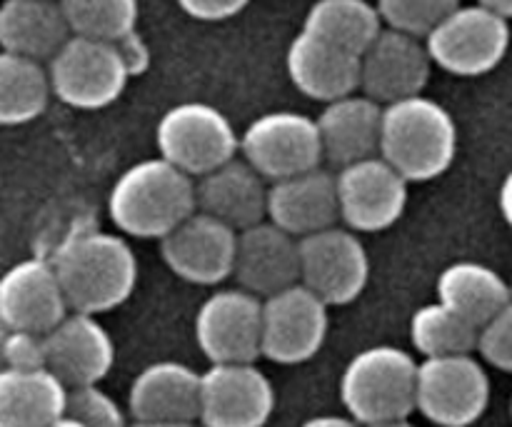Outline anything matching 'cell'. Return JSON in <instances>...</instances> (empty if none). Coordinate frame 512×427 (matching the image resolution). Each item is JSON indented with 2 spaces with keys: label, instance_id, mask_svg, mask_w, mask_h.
I'll return each instance as SVG.
<instances>
[{
  "label": "cell",
  "instance_id": "cell-1",
  "mask_svg": "<svg viewBox=\"0 0 512 427\" xmlns=\"http://www.w3.org/2000/svg\"><path fill=\"white\" fill-rule=\"evenodd\" d=\"M70 310L100 315L133 295L138 260L120 235L78 230L60 243L53 258Z\"/></svg>",
  "mask_w": 512,
  "mask_h": 427
},
{
  "label": "cell",
  "instance_id": "cell-2",
  "mask_svg": "<svg viewBox=\"0 0 512 427\" xmlns=\"http://www.w3.org/2000/svg\"><path fill=\"white\" fill-rule=\"evenodd\" d=\"M198 210L195 180L165 158L130 165L110 188V220L123 233L143 240H163Z\"/></svg>",
  "mask_w": 512,
  "mask_h": 427
},
{
  "label": "cell",
  "instance_id": "cell-3",
  "mask_svg": "<svg viewBox=\"0 0 512 427\" xmlns=\"http://www.w3.org/2000/svg\"><path fill=\"white\" fill-rule=\"evenodd\" d=\"M458 153V125L433 98L413 95L385 105L380 155L410 183L440 178Z\"/></svg>",
  "mask_w": 512,
  "mask_h": 427
},
{
  "label": "cell",
  "instance_id": "cell-4",
  "mask_svg": "<svg viewBox=\"0 0 512 427\" xmlns=\"http://www.w3.org/2000/svg\"><path fill=\"white\" fill-rule=\"evenodd\" d=\"M418 368L395 345H375L355 355L340 378V400L360 425L408 420L418 410Z\"/></svg>",
  "mask_w": 512,
  "mask_h": 427
},
{
  "label": "cell",
  "instance_id": "cell-5",
  "mask_svg": "<svg viewBox=\"0 0 512 427\" xmlns=\"http://www.w3.org/2000/svg\"><path fill=\"white\" fill-rule=\"evenodd\" d=\"M53 93L60 103L78 110H100L123 95L130 73L110 40L70 35L68 43L48 60Z\"/></svg>",
  "mask_w": 512,
  "mask_h": 427
},
{
  "label": "cell",
  "instance_id": "cell-6",
  "mask_svg": "<svg viewBox=\"0 0 512 427\" xmlns=\"http://www.w3.org/2000/svg\"><path fill=\"white\" fill-rule=\"evenodd\" d=\"M160 158L193 178L230 163L240 150L233 123L210 103L173 105L155 130Z\"/></svg>",
  "mask_w": 512,
  "mask_h": 427
},
{
  "label": "cell",
  "instance_id": "cell-7",
  "mask_svg": "<svg viewBox=\"0 0 512 427\" xmlns=\"http://www.w3.org/2000/svg\"><path fill=\"white\" fill-rule=\"evenodd\" d=\"M430 58L450 75L478 78L503 63L510 48L508 18L485 5H460L425 38Z\"/></svg>",
  "mask_w": 512,
  "mask_h": 427
},
{
  "label": "cell",
  "instance_id": "cell-8",
  "mask_svg": "<svg viewBox=\"0 0 512 427\" xmlns=\"http://www.w3.org/2000/svg\"><path fill=\"white\" fill-rule=\"evenodd\" d=\"M240 153L273 183L320 168L325 160L318 120L293 110L255 118L240 138Z\"/></svg>",
  "mask_w": 512,
  "mask_h": 427
},
{
  "label": "cell",
  "instance_id": "cell-9",
  "mask_svg": "<svg viewBox=\"0 0 512 427\" xmlns=\"http://www.w3.org/2000/svg\"><path fill=\"white\" fill-rule=\"evenodd\" d=\"M490 403V380L473 355L425 358L418 368V410L440 427H470Z\"/></svg>",
  "mask_w": 512,
  "mask_h": 427
},
{
  "label": "cell",
  "instance_id": "cell-10",
  "mask_svg": "<svg viewBox=\"0 0 512 427\" xmlns=\"http://www.w3.org/2000/svg\"><path fill=\"white\" fill-rule=\"evenodd\" d=\"M195 340L210 365L255 363L263 355V300L243 288L218 290L195 315Z\"/></svg>",
  "mask_w": 512,
  "mask_h": 427
},
{
  "label": "cell",
  "instance_id": "cell-11",
  "mask_svg": "<svg viewBox=\"0 0 512 427\" xmlns=\"http://www.w3.org/2000/svg\"><path fill=\"white\" fill-rule=\"evenodd\" d=\"M370 258L348 225L300 238V283L328 305H348L365 290Z\"/></svg>",
  "mask_w": 512,
  "mask_h": 427
},
{
  "label": "cell",
  "instance_id": "cell-12",
  "mask_svg": "<svg viewBox=\"0 0 512 427\" xmlns=\"http://www.w3.org/2000/svg\"><path fill=\"white\" fill-rule=\"evenodd\" d=\"M408 183L383 155L345 165L338 173L340 220L355 233H380L403 218Z\"/></svg>",
  "mask_w": 512,
  "mask_h": 427
},
{
  "label": "cell",
  "instance_id": "cell-13",
  "mask_svg": "<svg viewBox=\"0 0 512 427\" xmlns=\"http://www.w3.org/2000/svg\"><path fill=\"white\" fill-rule=\"evenodd\" d=\"M328 335V303L303 283L263 300V358L300 365L318 355Z\"/></svg>",
  "mask_w": 512,
  "mask_h": 427
},
{
  "label": "cell",
  "instance_id": "cell-14",
  "mask_svg": "<svg viewBox=\"0 0 512 427\" xmlns=\"http://www.w3.org/2000/svg\"><path fill=\"white\" fill-rule=\"evenodd\" d=\"M238 230L195 210L160 240V255L178 278L193 285H218L235 270Z\"/></svg>",
  "mask_w": 512,
  "mask_h": 427
},
{
  "label": "cell",
  "instance_id": "cell-15",
  "mask_svg": "<svg viewBox=\"0 0 512 427\" xmlns=\"http://www.w3.org/2000/svg\"><path fill=\"white\" fill-rule=\"evenodd\" d=\"M433 65L425 38L383 28L360 58V90L380 105L423 95Z\"/></svg>",
  "mask_w": 512,
  "mask_h": 427
},
{
  "label": "cell",
  "instance_id": "cell-16",
  "mask_svg": "<svg viewBox=\"0 0 512 427\" xmlns=\"http://www.w3.org/2000/svg\"><path fill=\"white\" fill-rule=\"evenodd\" d=\"M70 303L53 260L25 258L0 280V320L5 330L48 335L68 318Z\"/></svg>",
  "mask_w": 512,
  "mask_h": 427
},
{
  "label": "cell",
  "instance_id": "cell-17",
  "mask_svg": "<svg viewBox=\"0 0 512 427\" xmlns=\"http://www.w3.org/2000/svg\"><path fill=\"white\" fill-rule=\"evenodd\" d=\"M275 408V390L255 363H218L203 373V427H263Z\"/></svg>",
  "mask_w": 512,
  "mask_h": 427
},
{
  "label": "cell",
  "instance_id": "cell-18",
  "mask_svg": "<svg viewBox=\"0 0 512 427\" xmlns=\"http://www.w3.org/2000/svg\"><path fill=\"white\" fill-rule=\"evenodd\" d=\"M233 275L240 288L258 298L293 288L300 283V240L273 220L240 230Z\"/></svg>",
  "mask_w": 512,
  "mask_h": 427
},
{
  "label": "cell",
  "instance_id": "cell-19",
  "mask_svg": "<svg viewBox=\"0 0 512 427\" xmlns=\"http://www.w3.org/2000/svg\"><path fill=\"white\" fill-rule=\"evenodd\" d=\"M128 405L138 423H198L203 375L190 365L160 360L140 370L130 385Z\"/></svg>",
  "mask_w": 512,
  "mask_h": 427
},
{
  "label": "cell",
  "instance_id": "cell-20",
  "mask_svg": "<svg viewBox=\"0 0 512 427\" xmlns=\"http://www.w3.org/2000/svg\"><path fill=\"white\" fill-rule=\"evenodd\" d=\"M45 343H48V368L70 390L98 385L113 368V340L90 313L73 310L58 328L45 335Z\"/></svg>",
  "mask_w": 512,
  "mask_h": 427
},
{
  "label": "cell",
  "instance_id": "cell-21",
  "mask_svg": "<svg viewBox=\"0 0 512 427\" xmlns=\"http://www.w3.org/2000/svg\"><path fill=\"white\" fill-rule=\"evenodd\" d=\"M268 220L295 238H305L338 225V175L315 168L293 178L275 180L268 193Z\"/></svg>",
  "mask_w": 512,
  "mask_h": 427
},
{
  "label": "cell",
  "instance_id": "cell-22",
  "mask_svg": "<svg viewBox=\"0 0 512 427\" xmlns=\"http://www.w3.org/2000/svg\"><path fill=\"white\" fill-rule=\"evenodd\" d=\"M285 63L295 88L320 103H333L360 88V55L305 28L290 43Z\"/></svg>",
  "mask_w": 512,
  "mask_h": 427
},
{
  "label": "cell",
  "instance_id": "cell-23",
  "mask_svg": "<svg viewBox=\"0 0 512 427\" xmlns=\"http://www.w3.org/2000/svg\"><path fill=\"white\" fill-rule=\"evenodd\" d=\"M268 193L265 178L245 158H233L230 163L200 175L195 183L200 213L223 220L238 233L268 218Z\"/></svg>",
  "mask_w": 512,
  "mask_h": 427
},
{
  "label": "cell",
  "instance_id": "cell-24",
  "mask_svg": "<svg viewBox=\"0 0 512 427\" xmlns=\"http://www.w3.org/2000/svg\"><path fill=\"white\" fill-rule=\"evenodd\" d=\"M383 110L385 105L365 93L325 103L318 118L325 160L345 168L358 160L375 158L383 140Z\"/></svg>",
  "mask_w": 512,
  "mask_h": 427
},
{
  "label": "cell",
  "instance_id": "cell-25",
  "mask_svg": "<svg viewBox=\"0 0 512 427\" xmlns=\"http://www.w3.org/2000/svg\"><path fill=\"white\" fill-rule=\"evenodd\" d=\"M70 388L50 368L0 373V427H48L68 415Z\"/></svg>",
  "mask_w": 512,
  "mask_h": 427
},
{
  "label": "cell",
  "instance_id": "cell-26",
  "mask_svg": "<svg viewBox=\"0 0 512 427\" xmlns=\"http://www.w3.org/2000/svg\"><path fill=\"white\" fill-rule=\"evenodd\" d=\"M60 0H5L0 8V45L5 53L50 60L70 40Z\"/></svg>",
  "mask_w": 512,
  "mask_h": 427
},
{
  "label": "cell",
  "instance_id": "cell-27",
  "mask_svg": "<svg viewBox=\"0 0 512 427\" xmlns=\"http://www.w3.org/2000/svg\"><path fill=\"white\" fill-rule=\"evenodd\" d=\"M438 300L470 320L475 328H483L512 303V285L490 265L460 260L440 273Z\"/></svg>",
  "mask_w": 512,
  "mask_h": 427
},
{
  "label": "cell",
  "instance_id": "cell-28",
  "mask_svg": "<svg viewBox=\"0 0 512 427\" xmlns=\"http://www.w3.org/2000/svg\"><path fill=\"white\" fill-rule=\"evenodd\" d=\"M303 28L363 58L383 33V15L368 0H315Z\"/></svg>",
  "mask_w": 512,
  "mask_h": 427
},
{
  "label": "cell",
  "instance_id": "cell-29",
  "mask_svg": "<svg viewBox=\"0 0 512 427\" xmlns=\"http://www.w3.org/2000/svg\"><path fill=\"white\" fill-rule=\"evenodd\" d=\"M53 93L50 70L43 60L25 55H0V123L25 125L45 113Z\"/></svg>",
  "mask_w": 512,
  "mask_h": 427
},
{
  "label": "cell",
  "instance_id": "cell-30",
  "mask_svg": "<svg viewBox=\"0 0 512 427\" xmlns=\"http://www.w3.org/2000/svg\"><path fill=\"white\" fill-rule=\"evenodd\" d=\"M480 328L445 303L423 305L410 320V340L425 358L468 355L478 350Z\"/></svg>",
  "mask_w": 512,
  "mask_h": 427
},
{
  "label": "cell",
  "instance_id": "cell-31",
  "mask_svg": "<svg viewBox=\"0 0 512 427\" xmlns=\"http://www.w3.org/2000/svg\"><path fill=\"white\" fill-rule=\"evenodd\" d=\"M73 35L110 40L138 28V0H60Z\"/></svg>",
  "mask_w": 512,
  "mask_h": 427
},
{
  "label": "cell",
  "instance_id": "cell-32",
  "mask_svg": "<svg viewBox=\"0 0 512 427\" xmlns=\"http://www.w3.org/2000/svg\"><path fill=\"white\" fill-rule=\"evenodd\" d=\"M375 5L388 28L428 38L463 3L460 0H378Z\"/></svg>",
  "mask_w": 512,
  "mask_h": 427
},
{
  "label": "cell",
  "instance_id": "cell-33",
  "mask_svg": "<svg viewBox=\"0 0 512 427\" xmlns=\"http://www.w3.org/2000/svg\"><path fill=\"white\" fill-rule=\"evenodd\" d=\"M68 415L80 420L85 427H130L125 425V415L120 405L98 385L73 388L68 398Z\"/></svg>",
  "mask_w": 512,
  "mask_h": 427
},
{
  "label": "cell",
  "instance_id": "cell-34",
  "mask_svg": "<svg viewBox=\"0 0 512 427\" xmlns=\"http://www.w3.org/2000/svg\"><path fill=\"white\" fill-rule=\"evenodd\" d=\"M478 350L485 363L512 373V303L480 328Z\"/></svg>",
  "mask_w": 512,
  "mask_h": 427
},
{
  "label": "cell",
  "instance_id": "cell-35",
  "mask_svg": "<svg viewBox=\"0 0 512 427\" xmlns=\"http://www.w3.org/2000/svg\"><path fill=\"white\" fill-rule=\"evenodd\" d=\"M3 363L10 370H40L48 368V343L43 333L30 330H5Z\"/></svg>",
  "mask_w": 512,
  "mask_h": 427
},
{
  "label": "cell",
  "instance_id": "cell-36",
  "mask_svg": "<svg viewBox=\"0 0 512 427\" xmlns=\"http://www.w3.org/2000/svg\"><path fill=\"white\" fill-rule=\"evenodd\" d=\"M248 3L250 0H178L183 13L195 20H208V23L233 18V15L243 13Z\"/></svg>",
  "mask_w": 512,
  "mask_h": 427
},
{
  "label": "cell",
  "instance_id": "cell-37",
  "mask_svg": "<svg viewBox=\"0 0 512 427\" xmlns=\"http://www.w3.org/2000/svg\"><path fill=\"white\" fill-rule=\"evenodd\" d=\"M115 45H118L120 58H123L130 78H135V75H143L145 70L150 68V48H148V43H145L143 35L138 33V28L130 30L128 35H123V38L115 40Z\"/></svg>",
  "mask_w": 512,
  "mask_h": 427
},
{
  "label": "cell",
  "instance_id": "cell-38",
  "mask_svg": "<svg viewBox=\"0 0 512 427\" xmlns=\"http://www.w3.org/2000/svg\"><path fill=\"white\" fill-rule=\"evenodd\" d=\"M498 205H500V213H503L505 223L512 228V170L505 175L503 185H500V195H498Z\"/></svg>",
  "mask_w": 512,
  "mask_h": 427
},
{
  "label": "cell",
  "instance_id": "cell-39",
  "mask_svg": "<svg viewBox=\"0 0 512 427\" xmlns=\"http://www.w3.org/2000/svg\"><path fill=\"white\" fill-rule=\"evenodd\" d=\"M300 427H360V423L353 418H340V415H320V418L305 420Z\"/></svg>",
  "mask_w": 512,
  "mask_h": 427
},
{
  "label": "cell",
  "instance_id": "cell-40",
  "mask_svg": "<svg viewBox=\"0 0 512 427\" xmlns=\"http://www.w3.org/2000/svg\"><path fill=\"white\" fill-rule=\"evenodd\" d=\"M480 5H485V8H490L493 13L503 15V18H512V0H478Z\"/></svg>",
  "mask_w": 512,
  "mask_h": 427
},
{
  "label": "cell",
  "instance_id": "cell-41",
  "mask_svg": "<svg viewBox=\"0 0 512 427\" xmlns=\"http://www.w3.org/2000/svg\"><path fill=\"white\" fill-rule=\"evenodd\" d=\"M130 427H198L195 423H138L135 420V425Z\"/></svg>",
  "mask_w": 512,
  "mask_h": 427
},
{
  "label": "cell",
  "instance_id": "cell-42",
  "mask_svg": "<svg viewBox=\"0 0 512 427\" xmlns=\"http://www.w3.org/2000/svg\"><path fill=\"white\" fill-rule=\"evenodd\" d=\"M48 427H85V425L80 423V420H75V418H70V415H65V418L55 420V423L48 425Z\"/></svg>",
  "mask_w": 512,
  "mask_h": 427
},
{
  "label": "cell",
  "instance_id": "cell-43",
  "mask_svg": "<svg viewBox=\"0 0 512 427\" xmlns=\"http://www.w3.org/2000/svg\"><path fill=\"white\" fill-rule=\"evenodd\" d=\"M368 427H415L408 420H393V423H380V425H368Z\"/></svg>",
  "mask_w": 512,
  "mask_h": 427
},
{
  "label": "cell",
  "instance_id": "cell-44",
  "mask_svg": "<svg viewBox=\"0 0 512 427\" xmlns=\"http://www.w3.org/2000/svg\"><path fill=\"white\" fill-rule=\"evenodd\" d=\"M510 418H512V400H510Z\"/></svg>",
  "mask_w": 512,
  "mask_h": 427
},
{
  "label": "cell",
  "instance_id": "cell-45",
  "mask_svg": "<svg viewBox=\"0 0 512 427\" xmlns=\"http://www.w3.org/2000/svg\"><path fill=\"white\" fill-rule=\"evenodd\" d=\"M510 285H512V283H510Z\"/></svg>",
  "mask_w": 512,
  "mask_h": 427
}]
</instances>
